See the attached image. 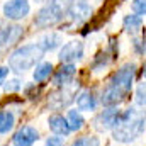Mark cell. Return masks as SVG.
Wrapping results in <instances>:
<instances>
[{
	"label": "cell",
	"mask_w": 146,
	"mask_h": 146,
	"mask_svg": "<svg viewBox=\"0 0 146 146\" xmlns=\"http://www.w3.org/2000/svg\"><path fill=\"white\" fill-rule=\"evenodd\" d=\"M9 66H0V85L5 82V78H7V75H9Z\"/></svg>",
	"instance_id": "obj_26"
},
{
	"label": "cell",
	"mask_w": 146,
	"mask_h": 146,
	"mask_svg": "<svg viewBox=\"0 0 146 146\" xmlns=\"http://www.w3.org/2000/svg\"><path fill=\"white\" fill-rule=\"evenodd\" d=\"M122 27L129 34H138L143 27V17L138 15V14H127L122 19Z\"/></svg>",
	"instance_id": "obj_16"
},
{
	"label": "cell",
	"mask_w": 146,
	"mask_h": 146,
	"mask_svg": "<svg viewBox=\"0 0 146 146\" xmlns=\"http://www.w3.org/2000/svg\"><path fill=\"white\" fill-rule=\"evenodd\" d=\"M15 126V115L12 110H0V134H7Z\"/></svg>",
	"instance_id": "obj_17"
},
{
	"label": "cell",
	"mask_w": 146,
	"mask_h": 146,
	"mask_svg": "<svg viewBox=\"0 0 146 146\" xmlns=\"http://www.w3.org/2000/svg\"><path fill=\"white\" fill-rule=\"evenodd\" d=\"M75 102H76V109L83 110V112H94L97 109V99H95L94 92H90V90H82L76 95Z\"/></svg>",
	"instance_id": "obj_13"
},
{
	"label": "cell",
	"mask_w": 146,
	"mask_h": 146,
	"mask_svg": "<svg viewBox=\"0 0 146 146\" xmlns=\"http://www.w3.org/2000/svg\"><path fill=\"white\" fill-rule=\"evenodd\" d=\"M66 121H68V126H70V131H72V133L80 131V129L85 126V119H83V115L80 114V110H76V109H70L68 110V114H66Z\"/></svg>",
	"instance_id": "obj_18"
},
{
	"label": "cell",
	"mask_w": 146,
	"mask_h": 146,
	"mask_svg": "<svg viewBox=\"0 0 146 146\" xmlns=\"http://www.w3.org/2000/svg\"><path fill=\"white\" fill-rule=\"evenodd\" d=\"M72 100H73V92H70L68 88L63 87V90H60L58 94H53L49 97V106L53 109H61V107H66Z\"/></svg>",
	"instance_id": "obj_14"
},
{
	"label": "cell",
	"mask_w": 146,
	"mask_h": 146,
	"mask_svg": "<svg viewBox=\"0 0 146 146\" xmlns=\"http://www.w3.org/2000/svg\"><path fill=\"white\" fill-rule=\"evenodd\" d=\"M131 9H133V12L134 14H138V15H146V0H133L131 2Z\"/></svg>",
	"instance_id": "obj_22"
},
{
	"label": "cell",
	"mask_w": 146,
	"mask_h": 146,
	"mask_svg": "<svg viewBox=\"0 0 146 146\" xmlns=\"http://www.w3.org/2000/svg\"><path fill=\"white\" fill-rule=\"evenodd\" d=\"M121 115V110L117 107H106L102 112H99L95 117H94V122L92 126L100 131V133H106V131H112L114 126L117 124V119Z\"/></svg>",
	"instance_id": "obj_5"
},
{
	"label": "cell",
	"mask_w": 146,
	"mask_h": 146,
	"mask_svg": "<svg viewBox=\"0 0 146 146\" xmlns=\"http://www.w3.org/2000/svg\"><path fill=\"white\" fill-rule=\"evenodd\" d=\"M133 48H134V51H136L138 54L145 56V54H146V39H145V37H141V39H134Z\"/></svg>",
	"instance_id": "obj_24"
},
{
	"label": "cell",
	"mask_w": 146,
	"mask_h": 146,
	"mask_svg": "<svg viewBox=\"0 0 146 146\" xmlns=\"http://www.w3.org/2000/svg\"><path fill=\"white\" fill-rule=\"evenodd\" d=\"M42 56H44V51L37 42L19 46L9 56V70H12L14 73H24L39 65Z\"/></svg>",
	"instance_id": "obj_3"
},
{
	"label": "cell",
	"mask_w": 146,
	"mask_h": 146,
	"mask_svg": "<svg viewBox=\"0 0 146 146\" xmlns=\"http://www.w3.org/2000/svg\"><path fill=\"white\" fill-rule=\"evenodd\" d=\"M75 73H76L75 65H61L53 75V83L56 87H66L73 82Z\"/></svg>",
	"instance_id": "obj_12"
},
{
	"label": "cell",
	"mask_w": 146,
	"mask_h": 146,
	"mask_svg": "<svg viewBox=\"0 0 146 146\" xmlns=\"http://www.w3.org/2000/svg\"><path fill=\"white\" fill-rule=\"evenodd\" d=\"M83 42L75 39V41H70L66 44L61 46L60 53H58V60L61 61V65H73L75 61H80L83 58Z\"/></svg>",
	"instance_id": "obj_6"
},
{
	"label": "cell",
	"mask_w": 146,
	"mask_h": 146,
	"mask_svg": "<svg viewBox=\"0 0 146 146\" xmlns=\"http://www.w3.org/2000/svg\"><path fill=\"white\" fill-rule=\"evenodd\" d=\"M36 2H46V0H36Z\"/></svg>",
	"instance_id": "obj_28"
},
{
	"label": "cell",
	"mask_w": 146,
	"mask_h": 146,
	"mask_svg": "<svg viewBox=\"0 0 146 146\" xmlns=\"http://www.w3.org/2000/svg\"><path fill=\"white\" fill-rule=\"evenodd\" d=\"M141 76H143V80H146V63L143 66V70H141Z\"/></svg>",
	"instance_id": "obj_27"
},
{
	"label": "cell",
	"mask_w": 146,
	"mask_h": 146,
	"mask_svg": "<svg viewBox=\"0 0 146 146\" xmlns=\"http://www.w3.org/2000/svg\"><path fill=\"white\" fill-rule=\"evenodd\" d=\"M146 129V109L131 106L121 112L117 124L112 129V138L117 143L127 145L136 141Z\"/></svg>",
	"instance_id": "obj_2"
},
{
	"label": "cell",
	"mask_w": 146,
	"mask_h": 146,
	"mask_svg": "<svg viewBox=\"0 0 146 146\" xmlns=\"http://www.w3.org/2000/svg\"><path fill=\"white\" fill-rule=\"evenodd\" d=\"M48 127L51 129L53 134H56V136H63V138L68 136V134L72 133L66 117H63L61 114H51L49 119H48Z\"/></svg>",
	"instance_id": "obj_11"
},
{
	"label": "cell",
	"mask_w": 146,
	"mask_h": 146,
	"mask_svg": "<svg viewBox=\"0 0 146 146\" xmlns=\"http://www.w3.org/2000/svg\"><path fill=\"white\" fill-rule=\"evenodd\" d=\"M51 73H53V65L49 61H42V63L36 65V70L33 72V78L36 83H41V82L48 80Z\"/></svg>",
	"instance_id": "obj_19"
},
{
	"label": "cell",
	"mask_w": 146,
	"mask_h": 146,
	"mask_svg": "<svg viewBox=\"0 0 146 146\" xmlns=\"http://www.w3.org/2000/svg\"><path fill=\"white\" fill-rule=\"evenodd\" d=\"M134 100H136V106H138V107H143V109L146 107V82L145 80L136 87Z\"/></svg>",
	"instance_id": "obj_20"
},
{
	"label": "cell",
	"mask_w": 146,
	"mask_h": 146,
	"mask_svg": "<svg viewBox=\"0 0 146 146\" xmlns=\"http://www.w3.org/2000/svg\"><path fill=\"white\" fill-rule=\"evenodd\" d=\"M61 42H63V39H61V34H58V33H46L44 36H41L39 41H37V44L42 48L44 53L56 49Z\"/></svg>",
	"instance_id": "obj_15"
},
{
	"label": "cell",
	"mask_w": 146,
	"mask_h": 146,
	"mask_svg": "<svg viewBox=\"0 0 146 146\" xmlns=\"http://www.w3.org/2000/svg\"><path fill=\"white\" fill-rule=\"evenodd\" d=\"M22 34H24V31L17 24H14V26H0V49L9 48L10 44L17 42Z\"/></svg>",
	"instance_id": "obj_10"
},
{
	"label": "cell",
	"mask_w": 146,
	"mask_h": 146,
	"mask_svg": "<svg viewBox=\"0 0 146 146\" xmlns=\"http://www.w3.org/2000/svg\"><path fill=\"white\" fill-rule=\"evenodd\" d=\"M46 146H65V138L63 136H56V134H53V136H49V138H46Z\"/></svg>",
	"instance_id": "obj_25"
},
{
	"label": "cell",
	"mask_w": 146,
	"mask_h": 146,
	"mask_svg": "<svg viewBox=\"0 0 146 146\" xmlns=\"http://www.w3.org/2000/svg\"><path fill=\"white\" fill-rule=\"evenodd\" d=\"M72 146H100V141L95 136H82V138H76Z\"/></svg>",
	"instance_id": "obj_21"
},
{
	"label": "cell",
	"mask_w": 146,
	"mask_h": 146,
	"mask_svg": "<svg viewBox=\"0 0 146 146\" xmlns=\"http://www.w3.org/2000/svg\"><path fill=\"white\" fill-rule=\"evenodd\" d=\"M31 10V5L27 0H9L3 5V15L10 21H21L24 19Z\"/></svg>",
	"instance_id": "obj_7"
},
{
	"label": "cell",
	"mask_w": 146,
	"mask_h": 146,
	"mask_svg": "<svg viewBox=\"0 0 146 146\" xmlns=\"http://www.w3.org/2000/svg\"><path fill=\"white\" fill-rule=\"evenodd\" d=\"M21 88H22V83H21V80H17V78H14V80H9V82L5 83V92H7V94L19 92Z\"/></svg>",
	"instance_id": "obj_23"
},
{
	"label": "cell",
	"mask_w": 146,
	"mask_h": 146,
	"mask_svg": "<svg viewBox=\"0 0 146 146\" xmlns=\"http://www.w3.org/2000/svg\"><path fill=\"white\" fill-rule=\"evenodd\" d=\"M70 19H72L73 24H83L85 21L90 19L92 15V5L88 0H75L68 12Z\"/></svg>",
	"instance_id": "obj_8"
},
{
	"label": "cell",
	"mask_w": 146,
	"mask_h": 146,
	"mask_svg": "<svg viewBox=\"0 0 146 146\" xmlns=\"http://www.w3.org/2000/svg\"><path fill=\"white\" fill-rule=\"evenodd\" d=\"M73 2L75 0H49L46 5H42L39 9V12L36 14L34 26L41 27V29L56 26L58 22H61L68 15Z\"/></svg>",
	"instance_id": "obj_4"
},
{
	"label": "cell",
	"mask_w": 146,
	"mask_h": 146,
	"mask_svg": "<svg viewBox=\"0 0 146 146\" xmlns=\"http://www.w3.org/2000/svg\"><path fill=\"white\" fill-rule=\"evenodd\" d=\"M39 139V131L33 126H22L12 136L14 146H33Z\"/></svg>",
	"instance_id": "obj_9"
},
{
	"label": "cell",
	"mask_w": 146,
	"mask_h": 146,
	"mask_svg": "<svg viewBox=\"0 0 146 146\" xmlns=\"http://www.w3.org/2000/svg\"><path fill=\"white\" fill-rule=\"evenodd\" d=\"M136 76V65L126 63L110 76L100 94V102L104 107H117L131 92Z\"/></svg>",
	"instance_id": "obj_1"
}]
</instances>
